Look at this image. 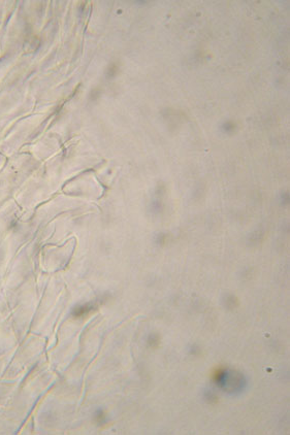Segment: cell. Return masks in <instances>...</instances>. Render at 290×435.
Instances as JSON below:
<instances>
[{
	"label": "cell",
	"mask_w": 290,
	"mask_h": 435,
	"mask_svg": "<svg viewBox=\"0 0 290 435\" xmlns=\"http://www.w3.org/2000/svg\"><path fill=\"white\" fill-rule=\"evenodd\" d=\"M212 380L216 386L230 394L241 392L246 386V381L240 372L225 367L215 369Z\"/></svg>",
	"instance_id": "6da1fadb"
},
{
	"label": "cell",
	"mask_w": 290,
	"mask_h": 435,
	"mask_svg": "<svg viewBox=\"0 0 290 435\" xmlns=\"http://www.w3.org/2000/svg\"><path fill=\"white\" fill-rule=\"evenodd\" d=\"M117 69H118V67L115 64H113L112 66H110L109 69H108V74L114 76L116 74V72H117Z\"/></svg>",
	"instance_id": "7a4b0ae2"
}]
</instances>
